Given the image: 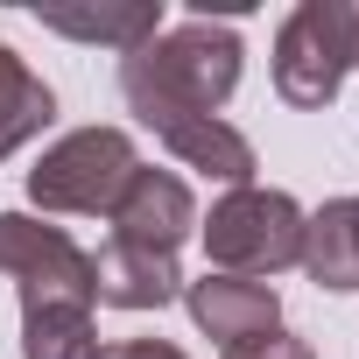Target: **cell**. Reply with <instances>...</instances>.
I'll list each match as a JSON object with an SVG mask.
<instances>
[{
    "label": "cell",
    "mask_w": 359,
    "mask_h": 359,
    "mask_svg": "<svg viewBox=\"0 0 359 359\" xmlns=\"http://www.w3.org/2000/svg\"><path fill=\"white\" fill-rule=\"evenodd\" d=\"M106 219H113V240L155 247V254H176V247L198 233V205L184 191V176H169V169H134L127 191H120V205Z\"/></svg>",
    "instance_id": "cell-6"
},
{
    "label": "cell",
    "mask_w": 359,
    "mask_h": 359,
    "mask_svg": "<svg viewBox=\"0 0 359 359\" xmlns=\"http://www.w3.org/2000/svg\"><path fill=\"white\" fill-rule=\"evenodd\" d=\"M226 359H317L296 331H268V338H247V345H233Z\"/></svg>",
    "instance_id": "cell-12"
},
{
    "label": "cell",
    "mask_w": 359,
    "mask_h": 359,
    "mask_svg": "<svg viewBox=\"0 0 359 359\" xmlns=\"http://www.w3.org/2000/svg\"><path fill=\"white\" fill-rule=\"evenodd\" d=\"M198 233H205L212 275L268 282V275H282V268L303 261V205H296L289 191H261V184L226 191Z\"/></svg>",
    "instance_id": "cell-3"
},
{
    "label": "cell",
    "mask_w": 359,
    "mask_h": 359,
    "mask_svg": "<svg viewBox=\"0 0 359 359\" xmlns=\"http://www.w3.org/2000/svg\"><path fill=\"white\" fill-rule=\"evenodd\" d=\"M240 36L226 22H184V29H169L141 50L120 57V99L141 127L169 134V127H184V120H219V106L233 99L240 85Z\"/></svg>",
    "instance_id": "cell-2"
},
{
    "label": "cell",
    "mask_w": 359,
    "mask_h": 359,
    "mask_svg": "<svg viewBox=\"0 0 359 359\" xmlns=\"http://www.w3.org/2000/svg\"><path fill=\"white\" fill-rule=\"evenodd\" d=\"M184 303H191L198 331H212L226 352L247 345V338L282 331V296H275L268 282H247V275H205V282H184Z\"/></svg>",
    "instance_id": "cell-7"
},
{
    "label": "cell",
    "mask_w": 359,
    "mask_h": 359,
    "mask_svg": "<svg viewBox=\"0 0 359 359\" xmlns=\"http://www.w3.org/2000/svg\"><path fill=\"white\" fill-rule=\"evenodd\" d=\"M57 120V99H50V85L0 43V162H8L22 141H36L43 127Z\"/></svg>",
    "instance_id": "cell-11"
},
{
    "label": "cell",
    "mask_w": 359,
    "mask_h": 359,
    "mask_svg": "<svg viewBox=\"0 0 359 359\" xmlns=\"http://www.w3.org/2000/svg\"><path fill=\"white\" fill-rule=\"evenodd\" d=\"M0 275L22 289V359H92V254L29 212H0Z\"/></svg>",
    "instance_id": "cell-1"
},
{
    "label": "cell",
    "mask_w": 359,
    "mask_h": 359,
    "mask_svg": "<svg viewBox=\"0 0 359 359\" xmlns=\"http://www.w3.org/2000/svg\"><path fill=\"white\" fill-rule=\"evenodd\" d=\"M92 359H184V352L162 345V338H127V345H99Z\"/></svg>",
    "instance_id": "cell-13"
},
{
    "label": "cell",
    "mask_w": 359,
    "mask_h": 359,
    "mask_svg": "<svg viewBox=\"0 0 359 359\" xmlns=\"http://www.w3.org/2000/svg\"><path fill=\"white\" fill-rule=\"evenodd\" d=\"M352 64H359V8L352 0H303L275 36V92L289 106H331Z\"/></svg>",
    "instance_id": "cell-4"
},
{
    "label": "cell",
    "mask_w": 359,
    "mask_h": 359,
    "mask_svg": "<svg viewBox=\"0 0 359 359\" xmlns=\"http://www.w3.org/2000/svg\"><path fill=\"white\" fill-rule=\"evenodd\" d=\"M92 289H99V303H113V310H162V303L184 296V268H176V254L106 240V247L92 254Z\"/></svg>",
    "instance_id": "cell-8"
},
{
    "label": "cell",
    "mask_w": 359,
    "mask_h": 359,
    "mask_svg": "<svg viewBox=\"0 0 359 359\" xmlns=\"http://www.w3.org/2000/svg\"><path fill=\"white\" fill-rule=\"evenodd\" d=\"M134 141L120 127H78L57 148H43V162L29 169V198L43 212H71V219H99L120 205L127 176H134Z\"/></svg>",
    "instance_id": "cell-5"
},
{
    "label": "cell",
    "mask_w": 359,
    "mask_h": 359,
    "mask_svg": "<svg viewBox=\"0 0 359 359\" xmlns=\"http://www.w3.org/2000/svg\"><path fill=\"white\" fill-rule=\"evenodd\" d=\"M317 289L352 296L359 289V198H331L317 219H303V261H296Z\"/></svg>",
    "instance_id": "cell-9"
},
{
    "label": "cell",
    "mask_w": 359,
    "mask_h": 359,
    "mask_svg": "<svg viewBox=\"0 0 359 359\" xmlns=\"http://www.w3.org/2000/svg\"><path fill=\"white\" fill-rule=\"evenodd\" d=\"M43 29L71 36V43H113L120 57L162 36V0H127V8H43Z\"/></svg>",
    "instance_id": "cell-10"
}]
</instances>
